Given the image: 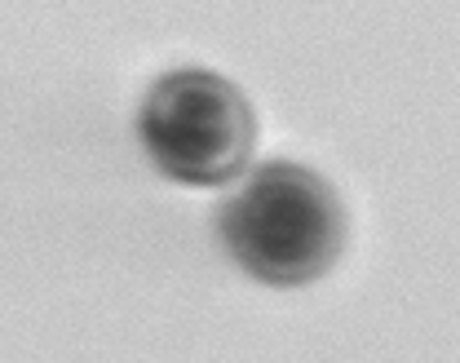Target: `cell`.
I'll use <instances>...</instances> for the list:
<instances>
[{
  "label": "cell",
  "instance_id": "6da1fadb",
  "mask_svg": "<svg viewBox=\"0 0 460 363\" xmlns=\"http://www.w3.org/2000/svg\"><path fill=\"white\" fill-rule=\"evenodd\" d=\"M345 204L337 186L292 160H270L217 208L226 252L270 288L323 279L345 252Z\"/></svg>",
  "mask_w": 460,
  "mask_h": 363
},
{
  "label": "cell",
  "instance_id": "7a4b0ae2",
  "mask_svg": "<svg viewBox=\"0 0 460 363\" xmlns=\"http://www.w3.org/2000/svg\"><path fill=\"white\" fill-rule=\"evenodd\" d=\"M137 142L181 186H226L257 146V116L243 89L204 66L164 71L137 102Z\"/></svg>",
  "mask_w": 460,
  "mask_h": 363
}]
</instances>
